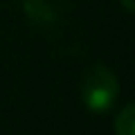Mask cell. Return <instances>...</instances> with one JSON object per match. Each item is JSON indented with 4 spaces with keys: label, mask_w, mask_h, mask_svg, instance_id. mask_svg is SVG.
Wrapping results in <instances>:
<instances>
[{
    "label": "cell",
    "mask_w": 135,
    "mask_h": 135,
    "mask_svg": "<svg viewBox=\"0 0 135 135\" xmlns=\"http://www.w3.org/2000/svg\"><path fill=\"white\" fill-rule=\"evenodd\" d=\"M23 7L32 23L45 25V23H52V20L59 18L63 2L61 0H23Z\"/></svg>",
    "instance_id": "2"
},
{
    "label": "cell",
    "mask_w": 135,
    "mask_h": 135,
    "mask_svg": "<svg viewBox=\"0 0 135 135\" xmlns=\"http://www.w3.org/2000/svg\"><path fill=\"white\" fill-rule=\"evenodd\" d=\"M119 2H122V5H124V9L128 11V14H131V11H133V9H135V5H133V0H119Z\"/></svg>",
    "instance_id": "4"
},
{
    "label": "cell",
    "mask_w": 135,
    "mask_h": 135,
    "mask_svg": "<svg viewBox=\"0 0 135 135\" xmlns=\"http://www.w3.org/2000/svg\"><path fill=\"white\" fill-rule=\"evenodd\" d=\"M119 95V81L106 65H92L81 81V99L90 113H106Z\"/></svg>",
    "instance_id": "1"
},
{
    "label": "cell",
    "mask_w": 135,
    "mask_h": 135,
    "mask_svg": "<svg viewBox=\"0 0 135 135\" xmlns=\"http://www.w3.org/2000/svg\"><path fill=\"white\" fill-rule=\"evenodd\" d=\"M115 133L117 135H135V106L126 104L122 113L115 119Z\"/></svg>",
    "instance_id": "3"
}]
</instances>
